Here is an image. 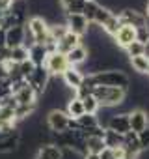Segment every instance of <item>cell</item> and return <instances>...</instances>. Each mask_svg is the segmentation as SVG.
<instances>
[{
  "label": "cell",
  "mask_w": 149,
  "mask_h": 159,
  "mask_svg": "<svg viewBox=\"0 0 149 159\" xmlns=\"http://www.w3.org/2000/svg\"><path fill=\"white\" fill-rule=\"evenodd\" d=\"M90 77L95 86H116L123 90H129L130 86V77L123 69H103V71L92 73Z\"/></svg>",
  "instance_id": "6da1fadb"
},
{
  "label": "cell",
  "mask_w": 149,
  "mask_h": 159,
  "mask_svg": "<svg viewBox=\"0 0 149 159\" xmlns=\"http://www.w3.org/2000/svg\"><path fill=\"white\" fill-rule=\"evenodd\" d=\"M127 92L129 90L116 88V86H95L92 96L97 99V103L103 109H117L127 99Z\"/></svg>",
  "instance_id": "7a4b0ae2"
},
{
  "label": "cell",
  "mask_w": 149,
  "mask_h": 159,
  "mask_svg": "<svg viewBox=\"0 0 149 159\" xmlns=\"http://www.w3.org/2000/svg\"><path fill=\"white\" fill-rule=\"evenodd\" d=\"M26 30L32 38L34 43L37 45H45L47 39H49V21L43 19L41 15H32L28 21H26Z\"/></svg>",
  "instance_id": "3957f363"
},
{
  "label": "cell",
  "mask_w": 149,
  "mask_h": 159,
  "mask_svg": "<svg viewBox=\"0 0 149 159\" xmlns=\"http://www.w3.org/2000/svg\"><path fill=\"white\" fill-rule=\"evenodd\" d=\"M43 67L47 69V73L50 77H62L65 73V69L69 67V62H67V56L54 51V52H49L47 58H45V64Z\"/></svg>",
  "instance_id": "277c9868"
},
{
  "label": "cell",
  "mask_w": 149,
  "mask_h": 159,
  "mask_svg": "<svg viewBox=\"0 0 149 159\" xmlns=\"http://www.w3.org/2000/svg\"><path fill=\"white\" fill-rule=\"evenodd\" d=\"M21 45L26 47V25H15V26L6 28L4 30V47L10 51V49L21 47Z\"/></svg>",
  "instance_id": "5b68a950"
},
{
  "label": "cell",
  "mask_w": 149,
  "mask_h": 159,
  "mask_svg": "<svg viewBox=\"0 0 149 159\" xmlns=\"http://www.w3.org/2000/svg\"><path fill=\"white\" fill-rule=\"evenodd\" d=\"M69 122H71V118H69V116L65 114V111H62V109H50V111L47 112V127H49L54 135L67 131V129H69Z\"/></svg>",
  "instance_id": "8992f818"
},
{
  "label": "cell",
  "mask_w": 149,
  "mask_h": 159,
  "mask_svg": "<svg viewBox=\"0 0 149 159\" xmlns=\"http://www.w3.org/2000/svg\"><path fill=\"white\" fill-rule=\"evenodd\" d=\"M116 15H117L119 23H121V26L125 25V26H132V28H142V26L147 25V19H145L143 11L136 10V8H123Z\"/></svg>",
  "instance_id": "52a82bcc"
},
{
  "label": "cell",
  "mask_w": 149,
  "mask_h": 159,
  "mask_svg": "<svg viewBox=\"0 0 149 159\" xmlns=\"http://www.w3.org/2000/svg\"><path fill=\"white\" fill-rule=\"evenodd\" d=\"M104 129H110V131H116L119 135H127L130 131V125H129V112H114L110 114V118L106 120L104 124Z\"/></svg>",
  "instance_id": "ba28073f"
},
{
  "label": "cell",
  "mask_w": 149,
  "mask_h": 159,
  "mask_svg": "<svg viewBox=\"0 0 149 159\" xmlns=\"http://www.w3.org/2000/svg\"><path fill=\"white\" fill-rule=\"evenodd\" d=\"M63 23H65V26H67V30L71 34L79 36V38H84L88 34V28H90V23L84 19L82 13H79V15H65Z\"/></svg>",
  "instance_id": "9c48e42d"
},
{
  "label": "cell",
  "mask_w": 149,
  "mask_h": 159,
  "mask_svg": "<svg viewBox=\"0 0 149 159\" xmlns=\"http://www.w3.org/2000/svg\"><path fill=\"white\" fill-rule=\"evenodd\" d=\"M129 125L132 133H140L145 127H149V112L143 109H130L129 111Z\"/></svg>",
  "instance_id": "30bf717a"
},
{
  "label": "cell",
  "mask_w": 149,
  "mask_h": 159,
  "mask_svg": "<svg viewBox=\"0 0 149 159\" xmlns=\"http://www.w3.org/2000/svg\"><path fill=\"white\" fill-rule=\"evenodd\" d=\"M62 81H63V86L67 88V90H71V92H74L80 84H82V81H84V73L79 69V67H67L65 69V73L62 75Z\"/></svg>",
  "instance_id": "8fae6325"
},
{
  "label": "cell",
  "mask_w": 149,
  "mask_h": 159,
  "mask_svg": "<svg viewBox=\"0 0 149 159\" xmlns=\"http://www.w3.org/2000/svg\"><path fill=\"white\" fill-rule=\"evenodd\" d=\"M21 142V131H10V133H0V153H11L19 148Z\"/></svg>",
  "instance_id": "7c38bea8"
},
{
  "label": "cell",
  "mask_w": 149,
  "mask_h": 159,
  "mask_svg": "<svg viewBox=\"0 0 149 159\" xmlns=\"http://www.w3.org/2000/svg\"><path fill=\"white\" fill-rule=\"evenodd\" d=\"M112 41H114V45H117L119 49H125V47H129L132 41H136V28H132V26H119V30L112 36Z\"/></svg>",
  "instance_id": "4fadbf2b"
},
{
  "label": "cell",
  "mask_w": 149,
  "mask_h": 159,
  "mask_svg": "<svg viewBox=\"0 0 149 159\" xmlns=\"http://www.w3.org/2000/svg\"><path fill=\"white\" fill-rule=\"evenodd\" d=\"M62 148H58L56 144L52 142H47V144H39L36 153H34V159H62Z\"/></svg>",
  "instance_id": "5bb4252c"
},
{
  "label": "cell",
  "mask_w": 149,
  "mask_h": 159,
  "mask_svg": "<svg viewBox=\"0 0 149 159\" xmlns=\"http://www.w3.org/2000/svg\"><path fill=\"white\" fill-rule=\"evenodd\" d=\"M65 56H67V62H69L71 67H79L80 64L88 62V58H90V51H88V47H86L84 43H80L79 47H74V49H73L71 52H67Z\"/></svg>",
  "instance_id": "9a60e30c"
},
{
  "label": "cell",
  "mask_w": 149,
  "mask_h": 159,
  "mask_svg": "<svg viewBox=\"0 0 149 159\" xmlns=\"http://www.w3.org/2000/svg\"><path fill=\"white\" fill-rule=\"evenodd\" d=\"M17 105H37V94L32 90V86H28V83L24 86H21L15 94H13Z\"/></svg>",
  "instance_id": "2e32d148"
},
{
  "label": "cell",
  "mask_w": 149,
  "mask_h": 159,
  "mask_svg": "<svg viewBox=\"0 0 149 159\" xmlns=\"http://www.w3.org/2000/svg\"><path fill=\"white\" fill-rule=\"evenodd\" d=\"M80 43H82V38H79V36H74V34L67 32V34L56 43V51L62 52V54H67V52H71L74 47H79Z\"/></svg>",
  "instance_id": "e0dca14e"
},
{
  "label": "cell",
  "mask_w": 149,
  "mask_h": 159,
  "mask_svg": "<svg viewBox=\"0 0 149 159\" xmlns=\"http://www.w3.org/2000/svg\"><path fill=\"white\" fill-rule=\"evenodd\" d=\"M65 114L71 118V120H79L82 114H86L84 112V107H82V99H79V98H69L67 99V105H65Z\"/></svg>",
  "instance_id": "ac0fdd59"
},
{
  "label": "cell",
  "mask_w": 149,
  "mask_h": 159,
  "mask_svg": "<svg viewBox=\"0 0 149 159\" xmlns=\"http://www.w3.org/2000/svg\"><path fill=\"white\" fill-rule=\"evenodd\" d=\"M47 54H49V52H47L45 45H37V43H34V45L28 47V60H30L34 66H43Z\"/></svg>",
  "instance_id": "d6986e66"
},
{
  "label": "cell",
  "mask_w": 149,
  "mask_h": 159,
  "mask_svg": "<svg viewBox=\"0 0 149 159\" xmlns=\"http://www.w3.org/2000/svg\"><path fill=\"white\" fill-rule=\"evenodd\" d=\"M84 148H86V153L99 155L106 146H104L103 137H86V140H84Z\"/></svg>",
  "instance_id": "ffe728a7"
},
{
  "label": "cell",
  "mask_w": 149,
  "mask_h": 159,
  "mask_svg": "<svg viewBox=\"0 0 149 159\" xmlns=\"http://www.w3.org/2000/svg\"><path fill=\"white\" fill-rule=\"evenodd\" d=\"M8 60H10L11 64H15V66L23 64L24 60H28V49H26L24 45L15 47V49H10V51H8Z\"/></svg>",
  "instance_id": "44dd1931"
},
{
  "label": "cell",
  "mask_w": 149,
  "mask_h": 159,
  "mask_svg": "<svg viewBox=\"0 0 149 159\" xmlns=\"http://www.w3.org/2000/svg\"><path fill=\"white\" fill-rule=\"evenodd\" d=\"M103 140H104V146H106V148H112V150L123 146V135H119V133H116V131H110V129H104Z\"/></svg>",
  "instance_id": "7402d4cb"
},
{
  "label": "cell",
  "mask_w": 149,
  "mask_h": 159,
  "mask_svg": "<svg viewBox=\"0 0 149 159\" xmlns=\"http://www.w3.org/2000/svg\"><path fill=\"white\" fill-rule=\"evenodd\" d=\"M129 64L130 67L140 73V75H149V58L147 56H134V58H129Z\"/></svg>",
  "instance_id": "603a6c76"
},
{
  "label": "cell",
  "mask_w": 149,
  "mask_h": 159,
  "mask_svg": "<svg viewBox=\"0 0 149 159\" xmlns=\"http://www.w3.org/2000/svg\"><path fill=\"white\" fill-rule=\"evenodd\" d=\"M77 122V127L82 129V131H90L93 127H99V120H97V114H82Z\"/></svg>",
  "instance_id": "cb8c5ba5"
},
{
  "label": "cell",
  "mask_w": 149,
  "mask_h": 159,
  "mask_svg": "<svg viewBox=\"0 0 149 159\" xmlns=\"http://www.w3.org/2000/svg\"><path fill=\"white\" fill-rule=\"evenodd\" d=\"M112 15H114V11H112L108 6H101V4H99V10H97L95 19H93V23H92V25H95V26L103 28V26H104V23H106Z\"/></svg>",
  "instance_id": "d4e9b609"
},
{
  "label": "cell",
  "mask_w": 149,
  "mask_h": 159,
  "mask_svg": "<svg viewBox=\"0 0 149 159\" xmlns=\"http://www.w3.org/2000/svg\"><path fill=\"white\" fill-rule=\"evenodd\" d=\"M99 10V0H86V4H84V10H82V15L84 19L92 25L93 19H95V13Z\"/></svg>",
  "instance_id": "484cf974"
},
{
  "label": "cell",
  "mask_w": 149,
  "mask_h": 159,
  "mask_svg": "<svg viewBox=\"0 0 149 159\" xmlns=\"http://www.w3.org/2000/svg\"><path fill=\"white\" fill-rule=\"evenodd\" d=\"M119 26H121V23H119V19H117V15L114 13V15H112V17H110V19H108L106 23H104V26H103L101 30H103L104 34H108V36L112 38V36H114V34H116V32L119 30Z\"/></svg>",
  "instance_id": "4316f807"
},
{
  "label": "cell",
  "mask_w": 149,
  "mask_h": 159,
  "mask_svg": "<svg viewBox=\"0 0 149 159\" xmlns=\"http://www.w3.org/2000/svg\"><path fill=\"white\" fill-rule=\"evenodd\" d=\"M123 51H125V54H127L129 58L143 56V52H145V45H143V43H140V41H132V43H130L129 47H125Z\"/></svg>",
  "instance_id": "83f0119b"
},
{
  "label": "cell",
  "mask_w": 149,
  "mask_h": 159,
  "mask_svg": "<svg viewBox=\"0 0 149 159\" xmlns=\"http://www.w3.org/2000/svg\"><path fill=\"white\" fill-rule=\"evenodd\" d=\"M82 107H84V112L86 114H99V109H101V105L97 103V99L93 96L84 98L82 99Z\"/></svg>",
  "instance_id": "f1b7e54d"
},
{
  "label": "cell",
  "mask_w": 149,
  "mask_h": 159,
  "mask_svg": "<svg viewBox=\"0 0 149 159\" xmlns=\"http://www.w3.org/2000/svg\"><path fill=\"white\" fill-rule=\"evenodd\" d=\"M84 4H86V0H73L67 8H63V15H79V13H82Z\"/></svg>",
  "instance_id": "f546056e"
},
{
  "label": "cell",
  "mask_w": 149,
  "mask_h": 159,
  "mask_svg": "<svg viewBox=\"0 0 149 159\" xmlns=\"http://www.w3.org/2000/svg\"><path fill=\"white\" fill-rule=\"evenodd\" d=\"M136 137H138V142H140L142 152H149V127H145L143 131L136 133Z\"/></svg>",
  "instance_id": "4dcf8cb0"
},
{
  "label": "cell",
  "mask_w": 149,
  "mask_h": 159,
  "mask_svg": "<svg viewBox=\"0 0 149 159\" xmlns=\"http://www.w3.org/2000/svg\"><path fill=\"white\" fill-rule=\"evenodd\" d=\"M136 41H140V43H143V45L149 41V30H147V26L136 28Z\"/></svg>",
  "instance_id": "1f68e13d"
},
{
  "label": "cell",
  "mask_w": 149,
  "mask_h": 159,
  "mask_svg": "<svg viewBox=\"0 0 149 159\" xmlns=\"http://www.w3.org/2000/svg\"><path fill=\"white\" fill-rule=\"evenodd\" d=\"M99 159H117V152L112 150V148H104V150L99 153Z\"/></svg>",
  "instance_id": "d6a6232c"
},
{
  "label": "cell",
  "mask_w": 149,
  "mask_h": 159,
  "mask_svg": "<svg viewBox=\"0 0 149 159\" xmlns=\"http://www.w3.org/2000/svg\"><path fill=\"white\" fill-rule=\"evenodd\" d=\"M143 15H145V19H149V0L145 2V11H143Z\"/></svg>",
  "instance_id": "836d02e7"
},
{
  "label": "cell",
  "mask_w": 149,
  "mask_h": 159,
  "mask_svg": "<svg viewBox=\"0 0 149 159\" xmlns=\"http://www.w3.org/2000/svg\"><path fill=\"white\" fill-rule=\"evenodd\" d=\"M82 159H99V155H93V153H86Z\"/></svg>",
  "instance_id": "e575fe53"
}]
</instances>
